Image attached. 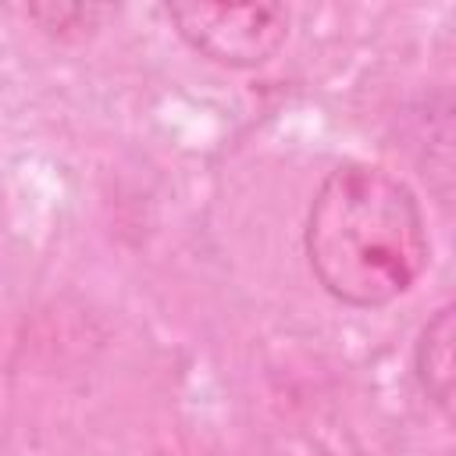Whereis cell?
Instances as JSON below:
<instances>
[{"instance_id": "3957f363", "label": "cell", "mask_w": 456, "mask_h": 456, "mask_svg": "<svg viewBox=\"0 0 456 456\" xmlns=\"http://www.w3.org/2000/svg\"><path fill=\"white\" fill-rule=\"evenodd\" d=\"M413 370L420 381V392L442 410H452V388H456V314L452 306L435 310V317L420 328L413 346Z\"/></svg>"}, {"instance_id": "6da1fadb", "label": "cell", "mask_w": 456, "mask_h": 456, "mask_svg": "<svg viewBox=\"0 0 456 456\" xmlns=\"http://www.w3.org/2000/svg\"><path fill=\"white\" fill-rule=\"evenodd\" d=\"M303 246L321 289L356 310L406 296L428 260L431 239L417 192L392 171L346 160L317 185Z\"/></svg>"}, {"instance_id": "7a4b0ae2", "label": "cell", "mask_w": 456, "mask_h": 456, "mask_svg": "<svg viewBox=\"0 0 456 456\" xmlns=\"http://www.w3.org/2000/svg\"><path fill=\"white\" fill-rule=\"evenodd\" d=\"M175 32L207 61L224 68L267 64L289 39V7L281 4H171Z\"/></svg>"}]
</instances>
